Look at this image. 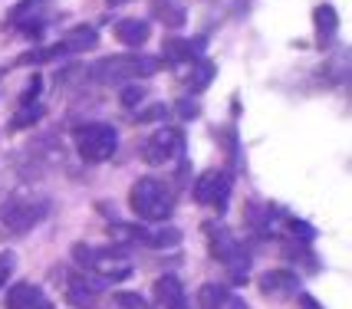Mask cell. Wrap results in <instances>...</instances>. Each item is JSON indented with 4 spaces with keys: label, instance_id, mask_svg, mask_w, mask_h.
<instances>
[{
    "label": "cell",
    "instance_id": "obj_1",
    "mask_svg": "<svg viewBox=\"0 0 352 309\" xmlns=\"http://www.w3.org/2000/svg\"><path fill=\"white\" fill-rule=\"evenodd\" d=\"M162 69V60L158 56H148V53H116V56H102L96 60L89 69H82L92 82L99 86H125V82H138V79H152L155 73Z\"/></svg>",
    "mask_w": 352,
    "mask_h": 309
},
{
    "label": "cell",
    "instance_id": "obj_2",
    "mask_svg": "<svg viewBox=\"0 0 352 309\" xmlns=\"http://www.w3.org/2000/svg\"><path fill=\"white\" fill-rule=\"evenodd\" d=\"M73 263L86 277L99 283H122L132 277V260L119 247H96V244H73Z\"/></svg>",
    "mask_w": 352,
    "mask_h": 309
},
{
    "label": "cell",
    "instance_id": "obj_3",
    "mask_svg": "<svg viewBox=\"0 0 352 309\" xmlns=\"http://www.w3.org/2000/svg\"><path fill=\"white\" fill-rule=\"evenodd\" d=\"M204 237H208L211 257H214V260L230 273L234 286H241V283L250 277V253H247L244 240H241L234 231H228L224 224H217V220L204 224Z\"/></svg>",
    "mask_w": 352,
    "mask_h": 309
},
{
    "label": "cell",
    "instance_id": "obj_4",
    "mask_svg": "<svg viewBox=\"0 0 352 309\" xmlns=\"http://www.w3.org/2000/svg\"><path fill=\"white\" fill-rule=\"evenodd\" d=\"M129 207L142 224H165L175 214V191L158 178H138L129 191Z\"/></svg>",
    "mask_w": 352,
    "mask_h": 309
},
{
    "label": "cell",
    "instance_id": "obj_5",
    "mask_svg": "<svg viewBox=\"0 0 352 309\" xmlns=\"http://www.w3.org/2000/svg\"><path fill=\"white\" fill-rule=\"evenodd\" d=\"M73 148L79 152L82 161L102 165L119 148V132H116V125L109 122H82L73 128Z\"/></svg>",
    "mask_w": 352,
    "mask_h": 309
},
{
    "label": "cell",
    "instance_id": "obj_6",
    "mask_svg": "<svg viewBox=\"0 0 352 309\" xmlns=\"http://www.w3.org/2000/svg\"><path fill=\"white\" fill-rule=\"evenodd\" d=\"M50 214V201L46 198H10L0 207V227L3 237H23L30 233L40 220Z\"/></svg>",
    "mask_w": 352,
    "mask_h": 309
},
{
    "label": "cell",
    "instance_id": "obj_7",
    "mask_svg": "<svg viewBox=\"0 0 352 309\" xmlns=\"http://www.w3.org/2000/svg\"><path fill=\"white\" fill-rule=\"evenodd\" d=\"M60 293L73 309H106V286L79 270H60Z\"/></svg>",
    "mask_w": 352,
    "mask_h": 309
},
{
    "label": "cell",
    "instance_id": "obj_8",
    "mask_svg": "<svg viewBox=\"0 0 352 309\" xmlns=\"http://www.w3.org/2000/svg\"><path fill=\"white\" fill-rule=\"evenodd\" d=\"M112 240L122 247H152L168 250L182 244V231L175 227H145V224H112Z\"/></svg>",
    "mask_w": 352,
    "mask_h": 309
},
{
    "label": "cell",
    "instance_id": "obj_9",
    "mask_svg": "<svg viewBox=\"0 0 352 309\" xmlns=\"http://www.w3.org/2000/svg\"><path fill=\"white\" fill-rule=\"evenodd\" d=\"M184 154V132L175 128V125H162L155 128L148 141L142 145V161L152 165V168H162V165H171L175 158Z\"/></svg>",
    "mask_w": 352,
    "mask_h": 309
},
{
    "label": "cell",
    "instance_id": "obj_10",
    "mask_svg": "<svg viewBox=\"0 0 352 309\" xmlns=\"http://www.w3.org/2000/svg\"><path fill=\"white\" fill-rule=\"evenodd\" d=\"M230 191H234V181H230L228 171H221V168L201 171L198 178H195V187H191L195 201L201 207H211V211H228Z\"/></svg>",
    "mask_w": 352,
    "mask_h": 309
},
{
    "label": "cell",
    "instance_id": "obj_11",
    "mask_svg": "<svg viewBox=\"0 0 352 309\" xmlns=\"http://www.w3.org/2000/svg\"><path fill=\"white\" fill-rule=\"evenodd\" d=\"M148 309H191L182 279L171 277V273H165V277L155 279V286H152V306H148Z\"/></svg>",
    "mask_w": 352,
    "mask_h": 309
},
{
    "label": "cell",
    "instance_id": "obj_12",
    "mask_svg": "<svg viewBox=\"0 0 352 309\" xmlns=\"http://www.w3.org/2000/svg\"><path fill=\"white\" fill-rule=\"evenodd\" d=\"M257 286H261V293L267 299H293L296 293H303L300 290V277L293 273V270H267L261 279H257Z\"/></svg>",
    "mask_w": 352,
    "mask_h": 309
},
{
    "label": "cell",
    "instance_id": "obj_13",
    "mask_svg": "<svg viewBox=\"0 0 352 309\" xmlns=\"http://www.w3.org/2000/svg\"><path fill=\"white\" fill-rule=\"evenodd\" d=\"M204 60V36H195V40H165V47H162V62H171L175 69L178 66H188V62H198Z\"/></svg>",
    "mask_w": 352,
    "mask_h": 309
},
{
    "label": "cell",
    "instance_id": "obj_14",
    "mask_svg": "<svg viewBox=\"0 0 352 309\" xmlns=\"http://www.w3.org/2000/svg\"><path fill=\"white\" fill-rule=\"evenodd\" d=\"M198 309H247V303L224 283H204L198 290Z\"/></svg>",
    "mask_w": 352,
    "mask_h": 309
},
{
    "label": "cell",
    "instance_id": "obj_15",
    "mask_svg": "<svg viewBox=\"0 0 352 309\" xmlns=\"http://www.w3.org/2000/svg\"><path fill=\"white\" fill-rule=\"evenodd\" d=\"M7 309H56L36 283H14L7 293Z\"/></svg>",
    "mask_w": 352,
    "mask_h": 309
},
{
    "label": "cell",
    "instance_id": "obj_16",
    "mask_svg": "<svg viewBox=\"0 0 352 309\" xmlns=\"http://www.w3.org/2000/svg\"><path fill=\"white\" fill-rule=\"evenodd\" d=\"M112 33H116V40L122 43V47H145V40L152 36V23L148 20H142V16H119L116 23H112Z\"/></svg>",
    "mask_w": 352,
    "mask_h": 309
},
{
    "label": "cell",
    "instance_id": "obj_17",
    "mask_svg": "<svg viewBox=\"0 0 352 309\" xmlns=\"http://www.w3.org/2000/svg\"><path fill=\"white\" fill-rule=\"evenodd\" d=\"M313 30H316V47H320V49H329V47H333V40H336V30H339V14H336V7H329V3H320V7L313 10Z\"/></svg>",
    "mask_w": 352,
    "mask_h": 309
},
{
    "label": "cell",
    "instance_id": "obj_18",
    "mask_svg": "<svg viewBox=\"0 0 352 309\" xmlns=\"http://www.w3.org/2000/svg\"><path fill=\"white\" fill-rule=\"evenodd\" d=\"M211 79H214V62L211 60H198V62H188V66H178V82H182L188 93L208 89Z\"/></svg>",
    "mask_w": 352,
    "mask_h": 309
},
{
    "label": "cell",
    "instance_id": "obj_19",
    "mask_svg": "<svg viewBox=\"0 0 352 309\" xmlns=\"http://www.w3.org/2000/svg\"><path fill=\"white\" fill-rule=\"evenodd\" d=\"M56 43L66 49V56H73V53H86V49H92L96 43H99V30H96L92 23H79V27H69Z\"/></svg>",
    "mask_w": 352,
    "mask_h": 309
},
{
    "label": "cell",
    "instance_id": "obj_20",
    "mask_svg": "<svg viewBox=\"0 0 352 309\" xmlns=\"http://www.w3.org/2000/svg\"><path fill=\"white\" fill-rule=\"evenodd\" d=\"M46 115V106L43 102H30V106H16V112L10 115L7 122V132H23L30 125H40V119Z\"/></svg>",
    "mask_w": 352,
    "mask_h": 309
},
{
    "label": "cell",
    "instance_id": "obj_21",
    "mask_svg": "<svg viewBox=\"0 0 352 309\" xmlns=\"http://www.w3.org/2000/svg\"><path fill=\"white\" fill-rule=\"evenodd\" d=\"M46 3H50V0H20V3H16V7H10V14H7V20H10V23H23V20H33V16H43L40 14V10H43Z\"/></svg>",
    "mask_w": 352,
    "mask_h": 309
},
{
    "label": "cell",
    "instance_id": "obj_22",
    "mask_svg": "<svg viewBox=\"0 0 352 309\" xmlns=\"http://www.w3.org/2000/svg\"><path fill=\"white\" fill-rule=\"evenodd\" d=\"M155 16H158V20H162V23H165V27H175V30H178V27H184V10L182 7H171V3H158V7H155Z\"/></svg>",
    "mask_w": 352,
    "mask_h": 309
},
{
    "label": "cell",
    "instance_id": "obj_23",
    "mask_svg": "<svg viewBox=\"0 0 352 309\" xmlns=\"http://www.w3.org/2000/svg\"><path fill=\"white\" fill-rule=\"evenodd\" d=\"M40 93H43V79H40V73H33L30 82L23 86V93H20V99H16V106H30V102H40Z\"/></svg>",
    "mask_w": 352,
    "mask_h": 309
},
{
    "label": "cell",
    "instance_id": "obj_24",
    "mask_svg": "<svg viewBox=\"0 0 352 309\" xmlns=\"http://www.w3.org/2000/svg\"><path fill=\"white\" fill-rule=\"evenodd\" d=\"M112 309H148V303L138 293H116L112 296Z\"/></svg>",
    "mask_w": 352,
    "mask_h": 309
},
{
    "label": "cell",
    "instance_id": "obj_25",
    "mask_svg": "<svg viewBox=\"0 0 352 309\" xmlns=\"http://www.w3.org/2000/svg\"><path fill=\"white\" fill-rule=\"evenodd\" d=\"M14 270H16V257H14V253H7V250H0V290L10 283Z\"/></svg>",
    "mask_w": 352,
    "mask_h": 309
},
{
    "label": "cell",
    "instance_id": "obj_26",
    "mask_svg": "<svg viewBox=\"0 0 352 309\" xmlns=\"http://www.w3.org/2000/svg\"><path fill=\"white\" fill-rule=\"evenodd\" d=\"M138 102H145V89H138V86H125V89H122V106L125 108H135Z\"/></svg>",
    "mask_w": 352,
    "mask_h": 309
},
{
    "label": "cell",
    "instance_id": "obj_27",
    "mask_svg": "<svg viewBox=\"0 0 352 309\" xmlns=\"http://www.w3.org/2000/svg\"><path fill=\"white\" fill-rule=\"evenodd\" d=\"M165 115H168V106H148L135 115V122H155V119H165Z\"/></svg>",
    "mask_w": 352,
    "mask_h": 309
},
{
    "label": "cell",
    "instance_id": "obj_28",
    "mask_svg": "<svg viewBox=\"0 0 352 309\" xmlns=\"http://www.w3.org/2000/svg\"><path fill=\"white\" fill-rule=\"evenodd\" d=\"M175 112H178L182 119H195V115H198V102H195V99H182V102H175Z\"/></svg>",
    "mask_w": 352,
    "mask_h": 309
},
{
    "label": "cell",
    "instance_id": "obj_29",
    "mask_svg": "<svg viewBox=\"0 0 352 309\" xmlns=\"http://www.w3.org/2000/svg\"><path fill=\"white\" fill-rule=\"evenodd\" d=\"M296 303H300V309H322L309 293H296Z\"/></svg>",
    "mask_w": 352,
    "mask_h": 309
},
{
    "label": "cell",
    "instance_id": "obj_30",
    "mask_svg": "<svg viewBox=\"0 0 352 309\" xmlns=\"http://www.w3.org/2000/svg\"><path fill=\"white\" fill-rule=\"evenodd\" d=\"M116 3H132V0H109V7H116Z\"/></svg>",
    "mask_w": 352,
    "mask_h": 309
}]
</instances>
